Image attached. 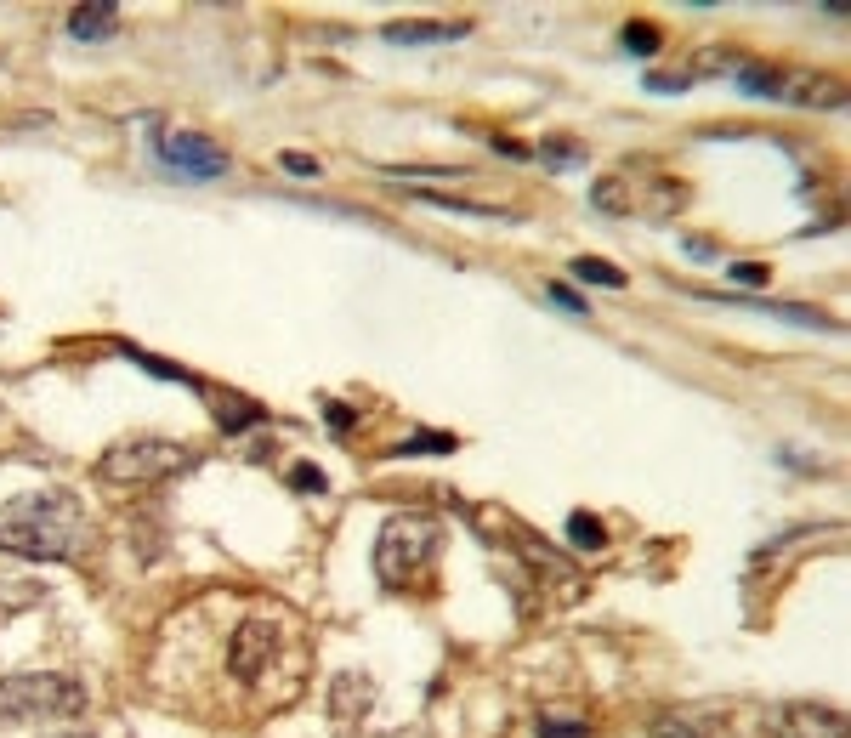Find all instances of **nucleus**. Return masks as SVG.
I'll list each match as a JSON object with an SVG mask.
<instances>
[{
  "label": "nucleus",
  "instance_id": "nucleus-15",
  "mask_svg": "<svg viewBox=\"0 0 851 738\" xmlns=\"http://www.w3.org/2000/svg\"><path fill=\"white\" fill-rule=\"evenodd\" d=\"M568 534H574V545H591V551H596V545H608V528L596 523L591 511H574V523H568Z\"/></svg>",
  "mask_w": 851,
  "mask_h": 738
},
{
  "label": "nucleus",
  "instance_id": "nucleus-21",
  "mask_svg": "<svg viewBox=\"0 0 851 738\" xmlns=\"http://www.w3.org/2000/svg\"><path fill=\"white\" fill-rule=\"evenodd\" d=\"M284 171H290V176H318V159H307V154H284Z\"/></svg>",
  "mask_w": 851,
  "mask_h": 738
},
{
  "label": "nucleus",
  "instance_id": "nucleus-14",
  "mask_svg": "<svg viewBox=\"0 0 851 738\" xmlns=\"http://www.w3.org/2000/svg\"><path fill=\"white\" fill-rule=\"evenodd\" d=\"M449 449H454V438H403V443H392L386 455L409 460V455H449Z\"/></svg>",
  "mask_w": 851,
  "mask_h": 738
},
{
  "label": "nucleus",
  "instance_id": "nucleus-1",
  "mask_svg": "<svg viewBox=\"0 0 851 738\" xmlns=\"http://www.w3.org/2000/svg\"><path fill=\"white\" fill-rule=\"evenodd\" d=\"M0 551L35 563H80L91 551L86 506L69 489H29L0 506Z\"/></svg>",
  "mask_w": 851,
  "mask_h": 738
},
{
  "label": "nucleus",
  "instance_id": "nucleus-8",
  "mask_svg": "<svg viewBox=\"0 0 851 738\" xmlns=\"http://www.w3.org/2000/svg\"><path fill=\"white\" fill-rule=\"evenodd\" d=\"M766 738H846V716L834 704L800 699V704H783L778 716H772V733Z\"/></svg>",
  "mask_w": 851,
  "mask_h": 738
},
{
  "label": "nucleus",
  "instance_id": "nucleus-9",
  "mask_svg": "<svg viewBox=\"0 0 851 738\" xmlns=\"http://www.w3.org/2000/svg\"><path fill=\"white\" fill-rule=\"evenodd\" d=\"M460 35H471V23L460 18V23H392L386 29V40L392 46H443V40H460Z\"/></svg>",
  "mask_w": 851,
  "mask_h": 738
},
{
  "label": "nucleus",
  "instance_id": "nucleus-10",
  "mask_svg": "<svg viewBox=\"0 0 851 738\" xmlns=\"http://www.w3.org/2000/svg\"><path fill=\"white\" fill-rule=\"evenodd\" d=\"M120 29V6H108V0H97V6H74L69 12V35L74 40H108Z\"/></svg>",
  "mask_w": 851,
  "mask_h": 738
},
{
  "label": "nucleus",
  "instance_id": "nucleus-16",
  "mask_svg": "<svg viewBox=\"0 0 851 738\" xmlns=\"http://www.w3.org/2000/svg\"><path fill=\"white\" fill-rule=\"evenodd\" d=\"M687 86H693V74H647V91H659V97H681Z\"/></svg>",
  "mask_w": 851,
  "mask_h": 738
},
{
  "label": "nucleus",
  "instance_id": "nucleus-20",
  "mask_svg": "<svg viewBox=\"0 0 851 738\" xmlns=\"http://www.w3.org/2000/svg\"><path fill=\"white\" fill-rule=\"evenodd\" d=\"M539 738H585V727H579V721H545Z\"/></svg>",
  "mask_w": 851,
  "mask_h": 738
},
{
  "label": "nucleus",
  "instance_id": "nucleus-4",
  "mask_svg": "<svg viewBox=\"0 0 851 738\" xmlns=\"http://www.w3.org/2000/svg\"><path fill=\"white\" fill-rule=\"evenodd\" d=\"M182 466H199V455H193L188 443H171V438H120L108 443L103 460H97V472L108 477V483H159V477L182 472Z\"/></svg>",
  "mask_w": 851,
  "mask_h": 738
},
{
  "label": "nucleus",
  "instance_id": "nucleus-3",
  "mask_svg": "<svg viewBox=\"0 0 851 738\" xmlns=\"http://www.w3.org/2000/svg\"><path fill=\"white\" fill-rule=\"evenodd\" d=\"M86 710V687L57 670L0 676V721H69Z\"/></svg>",
  "mask_w": 851,
  "mask_h": 738
},
{
  "label": "nucleus",
  "instance_id": "nucleus-19",
  "mask_svg": "<svg viewBox=\"0 0 851 738\" xmlns=\"http://www.w3.org/2000/svg\"><path fill=\"white\" fill-rule=\"evenodd\" d=\"M290 483H296V489L301 494H324V489H330V477H324V472H318V466H296V477H290Z\"/></svg>",
  "mask_w": 851,
  "mask_h": 738
},
{
  "label": "nucleus",
  "instance_id": "nucleus-17",
  "mask_svg": "<svg viewBox=\"0 0 851 738\" xmlns=\"http://www.w3.org/2000/svg\"><path fill=\"white\" fill-rule=\"evenodd\" d=\"M545 296H551V301H556V307H562V313H579V318H585V313H591V307H585V301H579V296H574V290H568V284H545Z\"/></svg>",
  "mask_w": 851,
  "mask_h": 738
},
{
  "label": "nucleus",
  "instance_id": "nucleus-2",
  "mask_svg": "<svg viewBox=\"0 0 851 738\" xmlns=\"http://www.w3.org/2000/svg\"><path fill=\"white\" fill-rule=\"evenodd\" d=\"M437 540H443V528L437 517L426 511H398V517H386L381 534H375V574H381L386 591H409L432 574L437 563Z\"/></svg>",
  "mask_w": 851,
  "mask_h": 738
},
{
  "label": "nucleus",
  "instance_id": "nucleus-7",
  "mask_svg": "<svg viewBox=\"0 0 851 738\" xmlns=\"http://www.w3.org/2000/svg\"><path fill=\"white\" fill-rule=\"evenodd\" d=\"M772 97L789 108H846V86L817 69H772Z\"/></svg>",
  "mask_w": 851,
  "mask_h": 738
},
{
  "label": "nucleus",
  "instance_id": "nucleus-13",
  "mask_svg": "<svg viewBox=\"0 0 851 738\" xmlns=\"http://www.w3.org/2000/svg\"><path fill=\"white\" fill-rule=\"evenodd\" d=\"M619 46H625L630 57H653L659 52V29H653V23H625V29H619Z\"/></svg>",
  "mask_w": 851,
  "mask_h": 738
},
{
  "label": "nucleus",
  "instance_id": "nucleus-18",
  "mask_svg": "<svg viewBox=\"0 0 851 738\" xmlns=\"http://www.w3.org/2000/svg\"><path fill=\"white\" fill-rule=\"evenodd\" d=\"M727 279H732V284H766L772 273H766L761 262H732V267H727Z\"/></svg>",
  "mask_w": 851,
  "mask_h": 738
},
{
  "label": "nucleus",
  "instance_id": "nucleus-5",
  "mask_svg": "<svg viewBox=\"0 0 851 738\" xmlns=\"http://www.w3.org/2000/svg\"><path fill=\"white\" fill-rule=\"evenodd\" d=\"M154 159L171 176H188V182H216L227 176V154L205 131H182V125H154Z\"/></svg>",
  "mask_w": 851,
  "mask_h": 738
},
{
  "label": "nucleus",
  "instance_id": "nucleus-23",
  "mask_svg": "<svg viewBox=\"0 0 851 738\" xmlns=\"http://www.w3.org/2000/svg\"><path fill=\"white\" fill-rule=\"evenodd\" d=\"M63 738H91V733H63Z\"/></svg>",
  "mask_w": 851,
  "mask_h": 738
},
{
  "label": "nucleus",
  "instance_id": "nucleus-12",
  "mask_svg": "<svg viewBox=\"0 0 851 738\" xmlns=\"http://www.w3.org/2000/svg\"><path fill=\"white\" fill-rule=\"evenodd\" d=\"M574 279H585V284H608V290H625V273L613 262H596V256H579L574 262Z\"/></svg>",
  "mask_w": 851,
  "mask_h": 738
},
{
  "label": "nucleus",
  "instance_id": "nucleus-22",
  "mask_svg": "<svg viewBox=\"0 0 851 738\" xmlns=\"http://www.w3.org/2000/svg\"><path fill=\"white\" fill-rule=\"evenodd\" d=\"M330 421L341 426V432H347V426H352V409H347V404H330Z\"/></svg>",
  "mask_w": 851,
  "mask_h": 738
},
{
  "label": "nucleus",
  "instance_id": "nucleus-11",
  "mask_svg": "<svg viewBox=\"0 0 851 738\" xmlns=\"http://www.w3.org/2000/svg\"><path fill=\"white\" fill-rule=\"evenodd\" d=\"M420 199V205H437V211H460V216H483V222H494V216H505L500 205H471V199H449V194H409Z\"/></svg>",
  "mask_w": 851,
  "mask_h": 738
},
{
  "label": "nucleus",
  "instance_id": "nucleus-6",
  "mask_svg": "<svg viewBox=\"0 0 851 738\" xmlns=\"http://www.w3.org/2000/svg\"><path fill=\"white\" fill-rule=\"evenodd\" d=\"M273 653H278V631H273V619H261L250 614L233 631V648H227V665H233V676H239L244 687H261V676H267V665H273Z\"/></svg>",
  "mask_w": 851,
  "mask_h": 738
}]
</instances>
